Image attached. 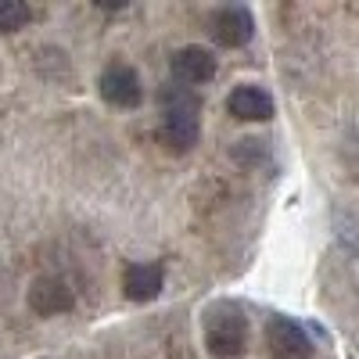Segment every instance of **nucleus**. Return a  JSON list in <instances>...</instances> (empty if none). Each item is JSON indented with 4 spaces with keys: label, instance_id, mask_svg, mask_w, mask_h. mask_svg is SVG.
<instances>
[{
    "label": "nucleus",
    "instance_id": "1",
    "mask_svg": "<svg viewBox=\"0 0 359 359\" xmlns=\"http://www.w3.org/2000/svg\"><path fill=\"white\" fill-rule=\"evenodd\" d=\"M162 104V140L169 151H191L201 137V101L194 90L169 83L158 90Z\"/></svg>",
    "mask_w": 359,
    "mask_h": 359
},
{
    "label": "nucleus",
    "instance_id": "2",
    "mask_svg": "<svg viewBox=\"0 0 359 359\" xmlns=\"http://www.w3.org/2000/svg\"><path fill=\"white\" fill-rule=\"evenodd\" d=\"M205 345L212 355L230 359L241 355L248 345V316L237 309L233 302H219L205 313Z\"/></svg>",
    "mask_w": 359,
    "mask_h": 359
},
{
    "label": "nucleus",
    "instance_id": "3",
    "mask_svg": "<svg viewBox=\"0 0 359 359\" xmlns=\"http://www.w3.org/2000/svg\"><path fill=\"white\" fill-rule=\"evenodd\" d=\"M97 94H101L104 104H111V108H140V101H144V83H140V76H137L133 65L111 62V65H104V72H101V79H97Z\"/></svg>",
    "mask_w": 359,
    "mask_h": 359
},
{
    "label": "nucleus",
    "instance_id": "4",
    "mask_svg": "<svg viewBox=\"0 0 359 359\" xmlns=\"http://www.w3.org/2000/svg\"><path fill=\"white\" fill-rule=\"evenodd\" d=\"M266 345L277 359H309L313 355V338L298 320L291 316H273L266 323Z\"/></svg>",
    "mask_w": 359,
    "mask_h": 359
},
{
    "label": "nucleus",
    "instance_id": "5",
    "mask_svg": "<svg viewBox=\"0 0 359 359\" xmlns=\"http://www.w3.org/2000/svg\"><path fill=\"white\" fill-rule=\"evenodd\" d=\"M169 69H172V79H176L180 86L194 90V86H201V83H208V79L216 76V54L208 50V47H198V43L180 47V50L172 54Z\"/></svg>",
    "mask_w": 359,
    "mask_h": 359
},
{
    "label": "nucleus",
    "instance_id": "6",
    "mask_svg": "<svg viewBox=\"0 0 359 359\" xmlns=\"http://www.w3.org/2000/svg\"><path fill=\"white\" fill-rule=\"evenodd\" d=\"M208 29H212V40L219 47L237 50L255 36V18H252L248 8H219L212 15V22H208Z\"/></svg>",
    "mask_w": 359,
    "mask_h": 359
},
{
    "label": "nucleus",
    "instance_id": "7",
    "mask_svg": "<svg viewBox=\"0 0 359 359\" xmlns=\"http://www.w3.org/2000/svg\"><path fill=\"white\" fill-rule=\"evenodd\" d=\"M76 306V294L62 277H36L29 284V309L36 316H57Z\"/></svg>",
    "mask_w": 359,
    "mask_h": 359
},
{
    "label": "nucleus",
    "instance_id": "8",
    "mask_svg": "<svg viewBox=\"0 0 359 359\" xmlns=\"http://www.w3.org/2000/svg\"><path fill=\"white\" fill-rule=\"evenodd\" d=\"M165 287V269L158 262H130L123 269V294L130 302H151Z\"/></svg>",
    "mask_w": 359,
    "mask_h": 359
},
{
    "label": "nucleus",
    "instance_id": "9",
    "mask_svg": "<svg viewBox=\"0 0 359 359\" xmlns=\"http://www.w3.org/2000/svg\"><path fill=\"white\" fill-rule=\"evenodd\" d=\"M226 111L233 118H245V123H266V118H273V97L262 86L241 83L226 94Z\"/></svg>",
    "mask_w": 359,
    "mask_h": 359
},
{
    "label": "nucleus",
    "instance_id": "10",
    "mask_svg": "<svg viewBox=\"0 0 359 359\" xmlns=\"http://www.w3.org/2000/svg\"><path fill=\"white\" fill-rule=\"evenodd\" d=\"M33 11L22 0H0V33H18L22 25H29Z\"/></svg>",
    "mask_w": 359,
    "mask_h": 359
},
{
    "label": "nucleus",
    "instance_id": "11",
    "mask_svg": "<svg viewBox=\"0 0 359 359\" xmlns=\"http://www.w3.org/2000/svg\"><path fill=\"white\" fill-rule=\"evenodd\" d=\"M338 233L345 237V241H348V248L359 255V216H338Z\"/></svg>",
    "mask_w": 359,
    "mask_h": 359
}]
</instances>
